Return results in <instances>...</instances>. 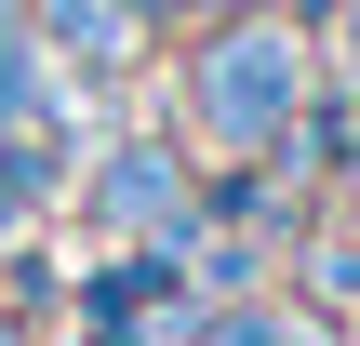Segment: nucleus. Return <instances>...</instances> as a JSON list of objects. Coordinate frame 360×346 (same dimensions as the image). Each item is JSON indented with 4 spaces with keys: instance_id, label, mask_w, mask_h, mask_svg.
Masks as SVG:
<instances>
[{
    "instance_id": "nucleus-1",
    "label": "nucleus",
    "mask_w": 360,
    "mask_h": 346,
    "mask_svg": "<svg viewBox=\"0 0 360 346\" xmlns=\"http://www.w3.org/2000/svg\"><path fill=\"white\" fill-rule=\"evenodd\" d=\"M214 120L227 133H267L281 120V40H227L214 53Z\"/></svg>"
}]
</instances>
